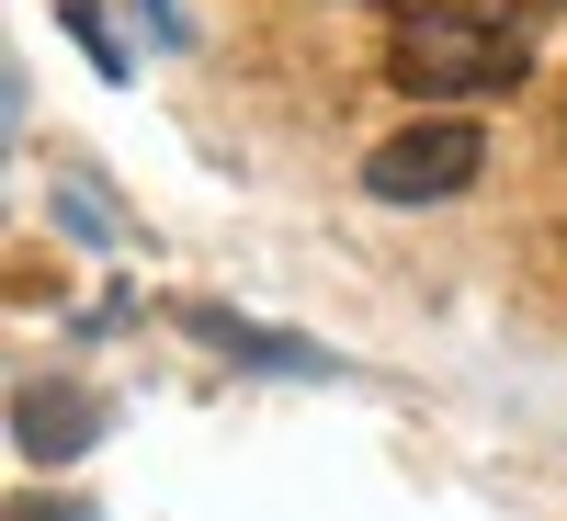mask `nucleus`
I'll return each instance as SVG.
<instances>
[{
    "mask_svg": "<svg viewBox=\"0 0 567 521\" xmlns=\"http://www.w3.org/2000/svg\"><path fill=\"white\" fill-rule=\"evenodd\" d=\"M567 0H409L386 12V80L432 91V103H488L534 69Z\"/></svg>",
    "mask_w": 567,
    "mask_h": 521,
    "instance_id": "f257e3e1",
    "label": "nucleus"
},
{
    "mask_svg": "<svg viewBox=\"0 0 567 521\" xmlns=\"http://www.w3.org/2000/svg\"><path fill=\"white\" fill-rule=\"evenodd\" d=\"M477 170H488V125H477V114H420V125H398L386 148L363 159L374 205H443V194H465Z\"/></svg>",
    "mask_w": 567,
    "mask_h": 521,
    "instance_id": "f03ea898",
    "label": "nucleus"
},
{
    "mask_svg": "<svg viewBox=\"0 0 567 521\" xmlns=\"http://www.w3.org/2000/svg\"><path fill=\"white\" fill-rule=\"evenodd\" d=\"M194 329H205L216 352L261 363V374H329V352H318V341H284V329H250V317H227V306H194Z\"/></svg>",
    "mask_w": 567,
    "mask_h": 521,
    "instance_id": "7ed1b4c3",
    "label": "nucleus"
},
{
    "mask_svg": "<svg viewBox=\"0 0 567 521\" xmlns=\"http://www.w3.org/2000/svg\"><path fill=\"white\" fill-rule=\"evenodd\" d=\"M12 431H23V454H80L91 431H103V397H45V386H23L12 397Z\"/></svg>",
    "mask_w": 567,
    "mask_h": 521,
    "instance_id": "20e7f679",
    "label": "nucleus"
},
{
    "mask_svg": "<svg viewBox=\"0 0 567 521\" xmlns=\"http://www.w3.org/2000/svg\"><path fill=\"white\" fill-rule=\"evenodd\" d=\"M58 23H69V34L91 45V69H125V58H114V34H103V12H91V0H58Z\"/></svg>",
    "mask_w": 567,
    "mask_h": 521,
    "instance_id": "39448f33",
    "label": "nucleus"
},
{
    "mask_svg": "<svg viewBox=\"0 0 567 521\" xmlns=\"http://www.w3.org/2000/svg\"><path fill=\"white\" fill-rule=\"evenodd\" d=\"M12 521H80V510H34V499H23V510H12Z\"/></svg>",
    "mask_w": 567,
    "mask_h": 521,
    "instance_id": "423d86ee",
    "label": "nucleus"
},
{
    "mask_svg": "<svg viewBox=\"0 0 567 521\" xmlns=\"http://www.w3.org/2000/svg\"><path fill=\"white\" fill-rule=\"evenodd\" d=\"M386 12H409V0H386Z\"/></svg>",
    "mask_w": 567,
    "mask_h": 521,
    "instance_id": "0eeeda50",
    "label": "nucleus"
}]
</instances>
